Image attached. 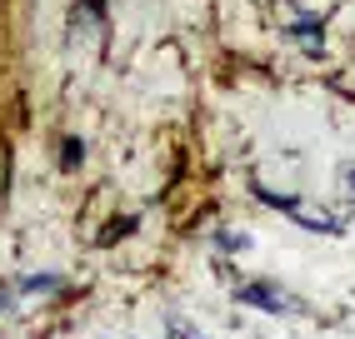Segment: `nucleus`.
<instances>
[{
    "instance_id": "obj_5",
    "label": "nucleus",
    "mask_w": 355,
    "mask_h": 339,
    "mask_svg": "<svg viewBox=\"0 0 355 339\" xmlns=\"http://www.w3.org/2000/svg\"><path fill=\"white\" fill-rule=\"evenodd\" d=\"M345 185H350V190H355V160H350V165H345Z\"/></svg>"
},
{
    "instance_id": "obj_2",
    "label": "nucleus",
    "mask_w": 355,
    "mask_h": 339,
    "mask_svg": "<svg viewBox=\"0 0 355 339\" xmlns=\"http://www.w3.org/2000/svg\"><path fill=\"white\" fill-rule=\"evenodd\" d=\"M295 40H300L311 55H320V30H315V26H311V30H295Z\"/></svg>"
},
{
    "instance_id": "obj_4",
    "label": "nucleus",
    "mask_w": 355,
    "mask_h": 339,
    "mask_svg": "<svg viewBox=\"0 0 355 339\" xmlns=\"http://www.w3.org/2000/svg\"><path fill=\"white\" fill-rule=\"evenodd\" d=\"M55 284H60V280H55V275H35V280H31V284H26V289H55Z\"/></svg>"
},
{
    "instance_id": "obj_1",
    "label": "nucleus",
    "mask_w": 355,
    "mask_h": 339,
    "mask_svg": "<svg viewBox=\"0 0 355 339\" xmlns=\"http://www.w3.org/2000/svg\"><path fill=\"white\" fill-rule=\"evenodd\" d=\"M241 300H245V304H255V309H270V314L295 309L286 295H275V284H245V289H241Z\"/></svg>"
},
{
    "instance_id": "obj_3",
    "label": "nucleus",
    "mask_w": 355,
    "mask_h": 339,
    "mask_svg": "<svg viewBox=\"0 0 355 339\" xmlns=\"http://www.w3.org/2000/svg\"><path fill=\"white\" fill-rule=\"evenodd\" d=\"M80 155H85L80 140H65V145H60V160H65V165H80Z\"/></svg>"
}]
</instances>
